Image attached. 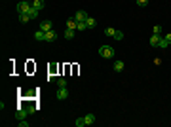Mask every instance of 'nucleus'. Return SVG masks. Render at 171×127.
Segmentation results:
<instances>
[{"mask_svg":"<svg viewBox=\"0 0 171 127\" xmlns=\"http://www.w3.org/2000/svg\"><path fill=\"white\" fill-rule=\"evenodd\" d=\"M99 55L105 57V59H112L114 57V48H110V46H101L99 48Z\"/></svg>","mask_w":171,"mask_h":127,"instance_id":"1","label":"nucleus"},{"mask_svg":"<svg viewBox=\"0 0 171 127\" xmlns=\"http://www.w3.org/2000/svg\"><path fill=\"white\" fill-rule=\"evenodd\" d=\"M32 8V2H29V0H23V2H19L17 4V14H29V10Z\"/></svg>","mask_w":171,"mask_h":127,"instance_id":"2","label":"nucleus"},{"mask_svg":"<svg viewBox=\"0 0 171 127\" xmlns=\"http://www.w3.org/2000/svg\"><path fill=\"white\" fill-rule=\"evenodd\" d=\"M40 31L48 32V31H53V23L50 21V19H44V21L40 23Z\"/></svg>","mask_w":171,"mask_h":127,"instance_id":"3","label":"nucleus"},{"mask_svg":"<svg viewBox=\"0 0 171 127\" xmlns=\"http://www.w3.org/2000/svg\"><path fill=\"white\" fill-rule=\"evenodd\" d=\"M55 97H57L59 101H65V99L68 97V91H67V87H59V89H57V95H55Z\"/></svg>","mask_w":171,"mask_h":127,"instance_id":"4","label":"nucleus"},{"mask_svg":"<svg viewBox=\"0 0 171 127\" xmlns=\"http://www.w3.org/2000/svg\"><path fill=\"white\" fill-rule=\"evenodd\" d=\"M27 114H29L27 108H19L17 112H15V120H17V122H19V120H25V118H27Z\"/></svg>","mask_w":171,"mask_h":127,"instance_id":"5","label":"nucleus"},{"mask_svg":"<svg viewBox=\"0 0 171 127\" xmlns=\"http://www.w3.org/2000/svg\"><path fill=\"white\" fill-rule=\"evenodd\" d=\"M88 17H90V15L86 14L84 10H80V12H76V14H74V19H76V21H86Z\"/></svg>","mask_w":171,"mask_h":127,"instance_id":"6","label":"nucleus"},{"mask_svg":"<svg viewBox=\"0 0 171 127\" xmlns=\"http://www.w3.org/2000/svg\"><path fill=\"white\" fill-rule=\"evenodd\" d=\"M53 40H57V32L55 31H48L46 32V40L44 42H53Z\"/></svg>","mask_w":171,"mask_h":127,"instance_id":"7","label":"nucleus"},{"mask_svg":"<svg viewBox=\"0 0 171 127\" xmlns=\"http://www.w3.org/2000/svg\"><path fill=\"white\" fill-rule=\"evenodd\" d=\"M160 40H162V36H160V34H152V36H150V46H154V48H158V44H160Z\"/></svg>","mask_w":171,"mask_h":127,"instance_id":"8","label":"nucleus"},{"mask_svg":"<svg viewBox=\"0 0 171 127\" xmlns=\"http://www.w3.org/2000/svg\"><path fill=\"white\" fill-rule=\"evenodd\" d=\"M34 40L44 42V40H46V32H44V31H36V32H34Z\"/></svg>","mask_w":171,"mask_h":127,"instance_id":"9","label":"nucleus"},{"mask_svg":"<svg viewBox=\"0 0 171 127\" xmlns=\"http://www.w3.org/2000/svg\"><path fill=\"white\" fill-rule=\"evenodd\" d=\"M38 14H40V10H36L34 6L29 10V17H31V19H36V17H38Z\"/></svg>","mask_w":171,"mask_h":127,"instance_id":"10","label":"nucleus"},{"mask_svg":"<svg viewBox=\"0 0 171 127\" xmlns=\"http://www.w3.org/2000/svg\"><path fill=\"white\" fill-rule=\"evenodd\" d=\"M84 118H86V125L95 123V114H88V116H84Z\"/></svg>","mask_w":171,"mask_h":127,"instance_id":"11","label":"nucleus"},{"mask_svg":"<svg viewBox=\"0 0 171 127\" xmlns=\"http://www.w3.org/2000/svg\"><path fill=\"white\" fill-rule=\"evenodd\" d=\"M76 25H78V21H76L74 17H72V19H68V21H67V29H74V31H76Z\"/></svg>","mask_w":171,"mask_h":127,"instance_id":"12","label":"nucleus"},{"mask_svg":"<svg viewBox=\"0 0 171 127\" xmlns=\"http://www.w3.org/2000/svg\"><path fill=\"white\" fill-rule=\"evenodd\" d=\"M65 38H67V40H72V38H74V29H67V31H65Z\"/></svg>","mask_w":171,"mask_h":127,"instance_id":"13","label":"nucleus"},{"mask_svg":"<svg viewBox=\"0 0 171 127\" xmlns=\"http://www.w3.org/2000/svg\"><path fill=\"white\" fill-rule=\"evenodd\" d=\"M114 70H116V72H122V70H124V61H116V63H114Z\"/></svg>","mask_w":171,"mask_h":127,"instance_id":"14","label":"nucleus"},{"mask_svg":"<svg viewBox=\"0 0 171 127\" xmlns=\"http://www.w3.org/2000/svg\"><path fill=\"white\" fill-rule=\"evenodd\" d=\"M169 46H171L169 42H167L166 38H162V40H160V44H158V48H162V50H166V48H169Z\"/></svg>","mask_w":171,"mask_h":127,"instance_id":"15","label":"nucleus"},{"mask_svg":"<svg viewBox=\"0 0 171 127\" xmlns=\"http://www.w3.org/2000/svg\"><path fill=\"white\" fill-rule=\"evenodd\" d=\"M32 6H34L36 10H42V8H44V0H34V2H32Z\"/></svg>","mask_w":171,"mask_h":127,"instance_id":"16","label":"nucleus"},{"mask_svg":"<svg viewBox=\"0 0 171 127\" xmlns=\"http://www.w3.org/2000/svg\"><path fill=\"white\" fill-rule=\"evenodd\" d=\"M105 34H107V36H110V38H114V34H116V29H112V27H108L107 31H105Z\"/></svg>","mask_w":171,"mask_h":127,"instance_id":"17","label":"nucleus"},{"mask_svg":"<svg viewBox=\"0 0 171 127\" xmlns=\"http://www.w3.org/2000/svg\"><path fill=\"white\" fill-rule=\"evenodd\" d=\"M86 25H88V29H93L95 27V19L93 17H88V19H86Z\"/></svg>","mask_w":171,"mask_h":127,"instance_id":"18","label":"nucleus"},{"mask_svg":"<svg viewBox=\"0 0 171 127\" xmlns=\"http://www.w3.org/2000/svg\"><path fill=\"white\" fill-rule=\"evenodd\" d=\"M86 29H88L86 21H78V25H76V31H86Z\"/></svg>","mask_w":171,"mask_h":127,"instance_id":"19","label":"nucleus"},{"mask_svg":"<svg viewBox=\"0 0 171 127\" xmlns=\"http://www.w3.org/2000/svg\"><path fill=\"white\" fill-rule=\"evenodd\" d=\"M74 125H76V127H84L86 125V118H78L76 122H74Z\"/></svg>","mask_w":171,"mask_h":127,"instance_id":"20","label":"nucleus"},{"mask_svg":"<svg viewBox=\"0 0 171 127\" xmlns=\"http://www.w3.org/2000/svg\"><path fill=\"white\" fill-rule=\"evenodd\" d=\"M29 19H31V17H29V14H19V21H21V23H27Z\"/></svg>","mask_w":171,"mask_h":127,"instance_id":"21","label":"nucleus"},{"mask_svg":"<svg viewBox=\"0 0 171 127\" xmlns=\"http://www.w3.org/2000/svg\"><path fill=\"white\" fill-rule=\"evenodd\" d=\"M57 86L59 87H67V80H65V78H57Z\"/></svg>","mask_w":171,"mask_h":127,"instance_id":"22","label":"nucleus"},{"mask_svg":"<svg viewBox=\"0 0 171 127\" xmlns=\"http://www.w3.org/2000/svg\"><path fill=\"white\" fill-rule=\"evenodd\" d=\"M114 38H116V40H124V32H122V31H116Z\"/></svg>","mask_w":171,"mask_h":127,"instance_id":"23","label":"nucleus"},{"mask_svg":"<svg viewBox=\"0 0 171 127\" xmlns=\"http://www.w3.org/2000/svg\"><path fill=\"white\" fill-rule=\"evenodd\" d=\"M146 4H148V0H137V6H139V8H144Z\"/></svg>","mask_w":171,"mask_h":127,"instance_id":"24","label":"nucleus"},{"mask_svg":"<svg viewBox=\"0 0 171 127\" xmlns=\"http://www.w3.org/2000/svg\"><path fill=\"white\" fill-rule=\"evenodd\" d=\"M152 31H154V34H160V32H162V27H160V25H154Z\"/></svg>","mask_w":171,"mask_h":127,"instance_id":"25","label":"nucleus"},{"mask_svg":"<svg viewBox=\"0 0 171 127\" xmlns=\"http://www.w3.org/2000/svg\"><path fill=\"white\" fill-rule=\"evenodd\" d=\"M19 127H29V122H25V120H19Z\"/></svg>","mask_w":171,"mask_h":127,"instance_id":"26","label":"nucleus"},{"mask_svg":"<svg viewBox=\"0 0 171 127\" xmlns=\"http://www.w3.org/2000/svg\"><path fill=\"white\" fill-rule=\"evenodd\" d=\"M163 38H166V40H167V42H169V44H171V34H166V36H163Z\"/></svg>","mask_w":171,"mask_h":127,"instance_id":"27","label":"nucleus"}]
</instances>
